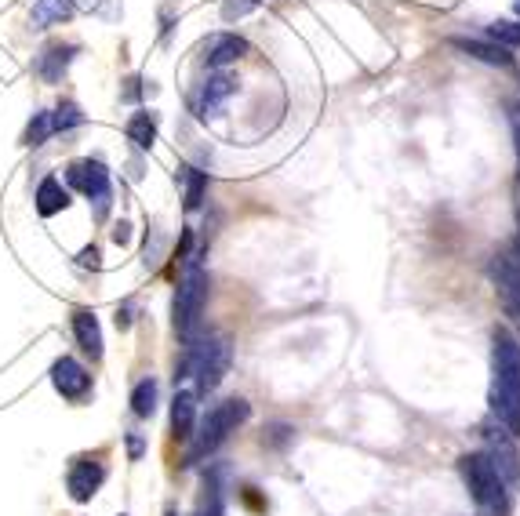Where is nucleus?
Returning <instances> with one entry per match:
<instances>
[{
    "label": "nucleus",
    "instance_id": "obj_1",
    "mask_svg": "<svg viewBox=\"0 0 520 516\" xmlns=\"http://www.w3.org/2000/svg\"><path fill=\"white\" fill-rule=\"evenodd\" d=\"M491 415L520 437V342L502 328L491 338Z\"/></svg>",
    "mask_w": 520,
    "mask_h": 516
},
{
    "label": "nucleus",
    "instance_id": "obj_2",
    "mask_svg": "<svg viewBox=\"0 0 520 516\" xmlns=\"http://www.w3.org/2000/svg\"><path fill=\"white\" fill-rule=\"evenodd\" d=\"M251 418V404L248 400H222V404H215L204 415V422L197 426V433H193V444H190V455H186V466H193V462H200V458L215 455L226 440H230V433H237V426H244Z\"/></svg>",
    "mask_w": 520,
    "mask_h": 516
},
{
    "label": "nucleus",
    "instance_id": "obj_3",
    "mask_svg": "<svg viewBox=\"0 0 520 516\" xmlns=\"http://www.w3.org/2000/svg\"><path fill=\"white\" fill-rule=\"evenodd\" d=\"M462 480L470 487V498L477 502L488 516H506L510 513V487L499 477V469L491 466V458L484 451H473V455L459 458Z\"/></svg>",
    "mask_w": 520,
    "mask_h": 516
},
{
    "label": "nucleus",
    "instance_id": "obj_4",
    "mask_svg": "<svg viewBox=\"0 0 520 516\" xmlns=\"http://www.w3.org/2000/svg\"><path fill=\"white\" fill-rule=\"evenodd\" d=\"M230 360H233V349L226 338H208V342H200V346L190 349V357L182 364V375L175 378H197V393H215L222 386V378L230 371Z\"/></svg>",
    "mask_w": 520,
    "mask_h": 516
},
{
    "label": "nucleus",
    "instance_id": "obj_5",
    "mask_svg": "<svg viewBox=\"0 0 520 516\" xmlns=\"http://www.w3.org/2000/svg\"><path fill=\"white\" fill-rule=\"evenodd\" d=\"M208 288H211L208 273L197 262H190V269H186V277L179 284V295H175V331L182 338H193V331H197L200 313L208 306Z\"/></svg>",
    "mask_w": 520,
    "mask_h": 516
},
{
    "label": "nucleus",
    "instance_id": "obj_6",
    "mask_svg": "<svg viewBox=\"0 0 520 516\" xmlns=\"http://www.w3.org/2000/svg\"><path fill=\"white\" fill-rule=\"evenodd\" d=\"M66 182H70L77 193H84L88 200H95V208H99V219L106 215L110 208V171L102 160H73L70 168H66Z\"/></svg>",
    "mask_w": 520,
    "mask_h": 516
},
{
    "label": "nucleus",
    "instance_id": "obj_7",
    "mask_svg": "<svg viewBox=\"0 0 520 516\" xmlns=\"http://www.w3.org/2000/svg\"><path fill=\"white\" fill-rule=\"evenodd\" d=\"M488 277L491 284H495V291H499V302L502 309H506V317L520 328V258L499 251V255L488 262Z\"/></svg>",
    "mask_w": 520,
    "mask_h": 516
},
{
    "label": "nucleus",
    "instance_id": "obj_8",
    "mask_svg": "<svg viewBox=\"0 0 520 516\" xmlns=\"http://www.w3.org/2000/svg\"><path fill=\"white\" fill-rule=\"evenodd\" d=\"M513 433L506 426L495 429V422L491 426H484V444H488V451L484 455L491 458V466L499 469V477L506 480V487H517L520 484V455H517V444H513Z\"/></svg>",
    "mask_w": 520,
    "mask_h": 516
},
{
    "label": "nucleus",
    "instance_id": "obj_9",
    "mask_svg": "<svg viewBox=\"0 0 520 516\" xmlns=\"http://www.w3.org/2000/svg\"><path fill=\"white\" fill-rule=\"evenodd\" d=\"M51 386L59 389L62 400H84L91 393V371L73 357H59L51 364Z\"/></svg>",
    "mask_w": 520,
    "mask_h": 516
},
{
    "label": "nucleus",
    "instance_id": "obj_10",
    "mask_svg": "<svg viewBox=\"0 0 520 516\" xmlns=\"http://www.w3.org/2000/svg\"><path fill=\"white\" fill-rule=\"evenodd\" d=\"M102 480H106V466H102V462H95V458H77L70 466V473H66V491H70L73 502H91L95 491L102 487Z\"/></svg>",
    "mask_w": 520,
    "mask_h": 516
},
{
    "label": "nucleus",
    "instance_id": "obj_11",
    "mask_svg": "<svg viewBox=\"0 0 520 516\" xmlns=\"http://www.w3.org/2000/svg\"><path fill=\"white\" fill-rule=\"evenodd\" d=\"M237 95V77L233 73H215V77H208V84H204V91H200V120H215L222 117V110H226V102Z\"/></svg>",
    "mask_w": 520,
    "mask_h": 516
},
{
    "label": "nucleus",
    "instance_id": "obj_12",
    "mask_svg": "<svg viewBox=\"0 0 520 516\" xmlns=\"http://www.w3.org/2000/svg\"><path fill=\"white\" fill-rule=\"evenodd\" d=\"M77 44H62V40H55V44H48V48L40 51L37 59V77L44 80V84H59L62 73L70 70L73 55H77Z\"/></svg>",
    "mask_w": 520,
    "mask_h": 516
},
{
    "label": "nucleus",
    "instance_id": "obj_13",
    "mask_svg": "<svg viewBox=\"0 0 520 516\" xmlns=\"http://www.w3.org/2000/svg\"><path fill=\"white\" fill-rule=\"evenodd\" d=\"M448 44H451V48L466 51V55H470V59L488 62V66H499V70H506V66H513V55H510V48H502V44H495V40H477V37H451Z\"/></svg>",
    "mask_w": 520,
    "mask_h": 516
},
{
    "label": "nucleus",
    "instance_id": "obj_14",
    "mask_svg": "<svg viewBox=\"0 0 520 516\" xmlns=\"http://www.w3.org/2000/svg\"><path fill=\"white\" fill-rule=\"evenodd\" d=\"M244 55H248V40L237 37V33H219V37H211L204 62L211 70H222V66H230V62L244 59Z\"/></svg>",
    "mask_w": 520,
    "mask_h": 516
},
{
    "label": "nucleus",
    "instance_id": "obj_15",
    "mask_svg": "<svg viewBox=\"0 0 520 516\" xmlns=\"http://www.w3.org/2000/svg\"><path fill=\"white\" fill-rule=\"evenodd\" d=\"M73 338H77V346L84 349L91 360H102V328H99V317H95L91 309H77V313H73Z\"/></svg>",
    "mask_w": 520,
    "mask_h": 516
},
{
    "label": "nucleus",
    "instance_id": "obj_16",
    "mask_svg": "<svg viewBox=\"0 0 520 516\" xmlns=\"http://www.w3.org/2000/svg\"><path fill=\"white\" fill-rule=\"evenodd\" d=\"M193 426H197V393L179 389L175 400H171V433L179 440H190Z\"/></svg>",
    "mask_w": 520,
    "mask_h": 516
},
{
    "label": "nucleus",
    "instance_id": "obj_17",
    "mask_svg": "<svg viewBox=\"0 0 520 516\" xmlns=\"http://www.w3.org/2000/svg\"><path fill=\"white\" fill-rule=\"evenodd\" d=\"M37 215L40 219H51V215H59V211L70 208V189L62 186L59 175H48V179L37 186Z\"/></svg>",
    "mask_w": 520,
    "mask_h": 516
},
{
    "label": "nucleus",
    "instance_id": "obj_18",
    "mask_svg": "<svg viewBox=\"0 0 520 516\" xmlns=\"http://www.w3.org/2000/svg\"><path fill=\"white\" fill-rule=\"evenodd\" d=\"M77 4L73 0H37L33 4V30H48V26H59V22L73 19Z\"/></svg>",
    "mask_w": 520,
    "mask_h": 516
},
{
    "label": "nucleus",
    "instance_id": "obj_19",
    "mask_svg": "<svg viewBox=\"0 0 520 516\" xmlns=\"http://www.w3.org/2000/svg\"><path fill=\"white\" fill-rule=\"evenodd\" d=\"M222 509H226V491H222V477L219 469H215L211 477H204V491H200L197 513L193 516H222Z\"/></svg>",
    "mask_w": 520,
    "mask_h": 516
},
{
    "label": "nucleus",
    "instance_id": "obj_20",
    "mask_svg": "<svg viewBox=\"0 0 520 516\" xmlns=\"http://www.w3.org/2000/svg\"><path fill=\"white\" fill-rule=\"evenodd\" d=\"M131 411H135V418H150L157 411V378H142L139 386L131 389Z\"/></svg>",
    "mask_w": 520,
    "mask_h": 516
},
{
    "label": "nucleus",
    "instance_id": "obj_21",
    "mask_svg": "<svg viewBox=\"0 0 520 516\" xmlns=\"http://www.w3.org/2000/svg\"><path fill=\"white\" fill-rule=\"evenodd\" d=\"M128 139L139 149H153V142H157V120H153V113H135L128 120Z\"/></svg>",
    "mask_w": 520,
    "mask_h": 516
},
{
    "label": "nucleus",
    "instance_id": "obj_22",
    "mask_svg": "<svg viewBox=\"0 0 520 516\" xmlns=\"http://www.w3.org/2000/svg\"><path fill=\"white\" fill-rule=\"evenodd\" d=\"M204 189H208V175L197 168H186V211H197L200 200H204Z\"/></svg>",
    "mask_w": 520,
    "mask_h": 516
},
{
    "label": "nucleus",
    "instance_id": "obj_23",
    "mask_svg": "<svg viewBox=\"0 0 520 516\" xmlns=\"http://www.w3.org/2000/svg\"><path fill=\"white\" fill-rule=\"evenodd\" d=\"M488 40L502 44V48H520V22H491L488 26Z\"/></svg>",
    "mask_w": 520,
    "mask_h": 516
},
{
    "label": "nucleus",
    "instance_id": "obj_24",
    "mask_svg": "<svg viewBox=\"0 0 520 516\" xmlns=\"http://www.w3.org/2000/svg\"><path fill=\"white\" fill-rule=\"evenodd\" d=\"M77 124H84V113H80L77 102H59V110L51 113V128L70 131V128H77Z\"/></svg>",
    "mask_w": 520,
    "mask_h": 516
},
{
    "label": "nucleus",
    "instance_id": "obj_25",
    "mask_svg": "<svg viewBox=\"0 0 520 516\" xmlns=\"http://www.w3.org/2000/svg\"><path fill=\"white\" fill-rule=\"evenodd\" d=\"M48 135H55V128H51V113H33L30 128H26V146H44Z\"/></svg>",
    "mask_w": 520,
    "mask_h": 516
},
{
    "label": "nucleus",
    "instance_id": "obj_26",
    "mask_svg": "<svg viewBox=\"0 0 520 516\" xmlns=\"http://www.w3.org/2000/svg\"><path fill=\"white\" fill-rule=\"evenodd\" d=\"M270 433H273V437H266V444H270V447H284L288 440H295V429L284 426V422H277V426H273Z\"/></svg>",
    "mask_w": 520,
    "mask_h": 516
},
{
    "label": "nucleus",
    "instance_id": "obj_27",
    "mask_svg": "<svg viewBox=\"0 0 520 516\" xmlns=\"http://www.w3.org/2000/svg\"><path fill=\"white\" fill-rule=\"evenodd\" d=\"M510 131H513V146H517V171H520V106H510Z\"/></svg>",
    "mask_w": 520,
    "mask_h": 516
},
{
    "label": "nucleus",
    "instance_id": "obj_28",
    "mask_svg": "<svg viewBox=\"0 0 520 516\" xmlns=\"http://www.w3.org/2000/svg\"><path fill=\"white\" fill-rule=\"evenodd\" d=\"M124 84H128V88L120 91V99H124V102H139V77H128Z\"/></svg>",
    "mask_w": 520,
    "mask_h": 516
},
{
    "label": "nucleus",
    "instance_id": "obj_29",
    "mask_svg": "<svg viewBox=\"0 0 520 516\" xmlns=\"http://www.w3.org/2000/svg\"><path fill=\"white\" fill-rule=\"evenodd\" d=\"M142 447H146V444H142V437H135V433H131V437H128V455H131V462H139V458H142Z\"/></svg>",
    "mask_w": 520,
    "mask_h": 516
},
{
    "label": "nucleus",
    "instance_id": "obj_30",
    "mask_svg": "<svg viewBox=\"0 0 520 516\" xmlns=\"http://www.w3.org/2000/svg\"><path fill=\"white\" fill-rule=\"evenodd\" d=\"M80 266H91V269L99 266V251H95V248H88V251H80Z\"/></svg>",
    "mask_w": 520,
    "mask_h": 516
},
{
    "label": "nucleus",
    "instance_id": "obj_31",
    "mask_svg": "<svg viewBox=\"0 0 520 516\" xmlns=\"http://www.w3.org/2000/svg\"><path fill=\"white\" fill-rule=\"evenodd\" d=\"M113 240H117V244H128V222H120V226L113 229Z\"/></svg>",
    "mask_w": 520,
    "mask_h": 516
},
{
    "label": "nucleus",
    "instance_id": "obj_32",
    "mask_svg": "<svg viewBox=\"0 0 520 516\" xmlns=\"http://www.w3.org/2000/svg\"><path fill=\"white\" fill-rule=\"evenodd\" d=\"M168 516H175V509H168Z\"/></svg>",
    "mask_w": 520,
    "mask_h": 516
},
{
    "label": "nucleus",
    "instance_id": "obj_33",
    "mask_svg": "<svg viewBox=\"0 0 520 516\" xmlns=\"http://www.w3.org/2000/svg\"><path fill=\"white\" fill-rule=\"evenodd\" d=\"M517 15H520V0H517Z\"/></svg>",
    "mask_w": 520,
    "mask_h": 516
}]
</instances>
